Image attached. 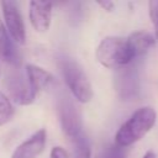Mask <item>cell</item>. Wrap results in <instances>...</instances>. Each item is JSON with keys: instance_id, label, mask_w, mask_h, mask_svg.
I'll return each mask as SVG.
<instances>
[{"instance_id": "2", "label": "cell", "mask_w": 158, "mask_h": 158, "mask_svg": "<svg viewBox=\"0 0 158 158\" xmlns=\"http://www.w3.org/2000/svg\"><path fill=\"white\" fill-rule=\"evenodd\" d=\"M58 67L72 95L79 102H89L93 98V88L83 67L68 56L58 57Z\"/></svg>"}, {"instance_id": "3", "label": "cell", "mask_w": 158, "mask_h": 158, "mask_svg": "<svg viewBox=\"0 0 158 158\" xmlns=\"http://www.w3.org/2000/svg\"><path fill=\"white\" fill-rule=\"evenodd\" d=\"M95 56L101 65L114 69L126 67L135 59L127 38L118 36H107L101 40L96 47Z\"/></svg>"}, {"instance_id": "7", "label": "cell", "mask_w": 158, "mask_h": 158, "mask_svg": "<svg viewBox=\"0 0 158 158\" xmlns=\"http://www.w3.org/2000/svg\"><path fill=\"white\" fill-rule=\"evenodd\" d=\"M115 88L122 100L136 99L141 88L137 68L131 64L120 68L115 77Z\"/></svg>"}, {"instance_id": "10", "label": "cell", "mask_w": 158, "mask_h": 158, "mask_svg": "<svg viewBox=\"0 0 158 158\" xmlns=\"http://www.w3.org/2000/svg\"><path fill=\"white\" fill-rule=\"evenodd\" d=\"M0 58L4 59L11 67H19L21 64L20 53L16 47V42L10 36L4 22L0 20Z\"/></svg>"}, {"instance_id": "13", "label": "cell", "mask_w": 158, "mask_h": 158, "mask_svg": "<svg viewBox=\"0 0 158 158\" xmlns=\"http://www.w3.org/2000/svg\"><path fill=\"white\" fill-rule=\"evenodd\" d=\"M14 106L4 93L0 91V126L7 123L14 116Z\"/></svg>"}, {"instance_id": "8", "label": "cell", "mask_w": 158, "mask_h": 158, "mask_svg": "<svg viewBox=\"0 0 158 158\" xmlns=\"http://www.w3.org/2000/svg\"><path fill=\"white\" fill-rule=\"evenodd\" d=\"M46 130L40 128L16 147L11 158H36L38 154L43 152L46 146Z\"/></svg>"}, {"instance_id": "4", "label": "cell", "mask_w": 158, "mask_h": 158, "mask_svg": "<svg viewBox=\"0 0 158 158\" xmlns=\"http://www.w3.org/2000/svg\"><path fill=\"white\" fill-rule=\"evenodd\" d=\"M57 112L60 128L72 144L89 138L84 131L80 114L70 98L64 94L57 98Z\"/></svg>"}, {"instance_id": "18", "label": "cell", "mask_w": 158, "mask_h": 158, "mask_svg": "<svg viewBox=\"0 0 158 158\" xmlns=\"http://www.w3.org/2000/svg\"><path fill=\"white\" fill-rule=\"evenodd\" d=\"M142 158H157V156H156V153H154L153 151H147V152L143 154Z\"/></svg>"}, {"instance_id": "16", "label": "cell", "mask_w": 158, "mask_h": 158, "mask_svg": "<svg viewBox=\"0 0 158 158\" xmlns=\"http://www.w3.org/2000/svg\"><path fill=\"white\" fill-rule=\"evenodd\" d=\"M51 158H69V154L62 147H53L51 151Z\"/></svg>"}, {"instance_id": "17", "label": "cell", "mask_w": 158, "mask_h": 158, "mask_svg": "<svg viewBox=\"0 0 158 158\" xmlns=\"http://www.w3.org/2000/svg\"><path fill=\"white\" fill-rule=\"evenodd\" d=\"M96 4L100 6V7H102L105 11H112V9H114V6H115V4L112 2V1H110V0H104V1H96Z\"/></svg>"}, {"instance_id": "15", "label": "cell", "mask_w": 158, "mask_h": 158, "mask_svg": "<svg viewBox=\"0 0 158 158\" xmlns=\"http://www.w3.org/2000/svg\"><path fill=\"white\" fill-rule=\"evenodd\" d=\"M148 14L154 26V37L158 41V0H151L148 2Z\"/></svg>"}, {"instance_id": "12", "label": "cell", "mask_w": 158, "mask_h": 158, "mask_svg": "<svg viewBox=\"0 0 158 158\" xmlns=\"http://www.w3.org/2000/svg\"><path fill=\"white\" fill-rule=\"evenodd\" d=\"M127 42L136 59L147 53L148 49L156 44V37L146 31H136L127 37Z\"/></svg>"}, {"instance_id": "1", "label": "cell", "mask_w": 158, "mask_h": 158, "mask_svg": "<svg viewBox=\"0 0 158 158\" xmlns=\"http://www.w3.org/2000/svg\"><path fill=\"white\" fill-rule=\"evenodd\" d=\"M157 112L151 106H143L136 110L117 130L115 143L127 148L139 141L156 123Z\"/></svg>"}, {"instance_id": "6", "label": "cell", "mask_w": 158, "mask_h": 158, "mask_svg": "<svg viewBox=\"0 0 158 158\" xmlns=\"http://www.w3.org/2000/svg\"><path fill=\"white\" fill-rule=\"evenodd\" d=\"M1 10L4 16V25L9 31L10 36L16 43H25L26 40V28L25 22L20 11V6L17 1L5 0L1 1Z\"/></svg>"}, {"instance_id": "14", "label": "cell", "mask_w": 158, "mask_h": 158, "mask_svg": "<svg viewBox=\"0 0 158 158\" xmlns=\"http://www.w3.org/2000/svg\"><path fill=\"white\" fill-rule=\"evenodd\" d=\"M126 154H127L126 148L115 143L105 147L96 158H125Z\"/></svg>"}, {"instance_id": "11", "label": "cell", "mask_w": 158, "mask_h": 158, "mask_svg": "<svg viewBox=\"0 0 158 158\" xmlns=\"http://www.w3.org/2000/svg\"><path fill=\"white\" fill-rule=\"evenodd\" d=\"M25 72L31 84V88L36 94L54 83V77L49 72H47L46 69L36 64H27L25 68Z\"/></svg>"}, {"instance_id": "9", "label": "cell", "mask_w": 158, "mask_h": 158, "mask_svg": "<svg viewBox=\"0 0 158 158\" xmlns=\"http://www.w3.org/2000/svg\"><path fill=\"white\" fill-rule=\"evenodd\" d=\"M52 4L46 1H30L28 17L32 27L37 32H44L51 26Z\"/></svg>"}, {"instance_id": "5", "label": "cell", "mask_w": 158, "mask_h": 158, "mask_svg": "<svg viewBox=\"0 0 158 158\" xmlns=\"http://www.w3.org/2000/svg\"><path fill=\"white\" fill-rule=\"evenodd\" d=\"M5 84L9 91V99L17 105H30L36 98V93L31 88L26 72H22L20 65L9 68L5 78Z\"/></svg>"}]
</instances>
